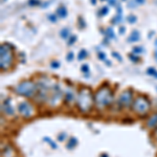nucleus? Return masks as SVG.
<instances>
[{
  "label": "nucleus",
  "mask_w": 157,
  "mask_h": 157,
  "mask_svg": "<svg viewBox=\"0 0 157 157\" xmlns=\"http://www.w3.org/2000/svg\"><path fill=\"white\" fill-rule=\"evenodd\" d=\"M117 104L121 108H129L133 104V92L132 90L127 89L123 91L119 96Z\"/></svg>",
  "instance_id": "nucleus-6"
},
{
  "label": "nucleus",
  "mask_w": 157,
  "mask_h": 157,
  "mask_svg": "<svg viewBox=\"0 0 157 157\" xmlns=\"http://www.w3.org/2000/svg\"><path fill=\"white\" fill-rule=\"evenodd\" d=\"M97 57H99V59L103 60V61L106 60V54H104V52H102V51H99V54H97Z\"/></svg>",
  "instance_id": "nucleus-30"
},
{
  "label": "nucleus",
  "mask_w": 157,
  "mask_h": 157,
  "mask_svg": "<svg viewBox=\"0 0 157 157\" xmlns=\"http://www.w3.org/2000/svg\"><path fill=\"white\" fill-rule=\"evenodd\" d=\"M147 72H148V74H150V76H153L155 79H157V70L155 69V68H153V67L148 68Z\"/></svg>",
  "instance_id": "nucleus-19"
},
{
  "label": "nucleus",
  "mask_w": 157,
  "mask_h": 157,
  "mask_svg": "<svg viewBox=\"0 0 157 157\" xmlns=\"http://www.w3.org/2000/svg\"><path fill=\"white\" fill-rule=\"evenodd\" d=\"M139 39H140L139 32H138L137 30H133V32H131L130 37L128 38V42H131V43H133V42H137V41H139Z\"/></svg>",
  "instance_id": "nucleus-11"
},
{
  "label": "nucleus",
  "mask_w": 157,
  "mask_h": 157,
  "mask_svg": "<svg viewBox=\"0 0 157 157\" xmlns=\"http://www.w3.org/2000/svg\"><path fill=\"white\" fill-rule=\"evenodd\" d=\"M91 3H92V4H95L96 3V0H91Z\"/></svg>",
  "instance_id": "nucleus-39"
},
{
  "label": "nucleus",
  "mask_w": 157,
  "mask_h": 157,
  "mask_svg": "<svg viewBox=\"0 0 157 157\" xmlns=\"http://www.w3.org/2000/svg\"><path fill=\"white\" fill-rule=\"evenodd\" d=\"M43 140H44V141H46V142H47V144H50V147L52 148V149H57V148H58V146H57V144H56L55 141L52 140V139H51V138H49V137H48V136H45V137L43 138Z\"/></svg>",
  "instance_id": "nucleus-15"
},
{
  "label": "nucleus",
  "mask_w": 157,
  "mask_h": 157,
  "mask_svg": "<svg viewBox=\"0 0 157 157\" xmlns=\"http://www.w3.org/2000/svg\"><path fill=\"white\" fill-rule=\"evenodd\" d=\"M63 99V93L59 86H54L52 88V94L49 95V105L51 107H56L60 104V102Z\"/></svg>",
  "instance_id": "nucleus-8"
},
{
  "label": "nucleus",
  "mask_w": 157,
  "mask_h": 157,
  "mask_svg": "<svg viewBox=\"0 0 157 157\" xmlns=\"http://www.w3.org/2000/svg\"><path fill=\"white\" fill-rule=\"evenodd\" d=\"M125 32H126V28L124 27V26L119 27V34H121V35H124V34H125Z\"/></svg>",
  "instance_id": "nucleus-35"
},
{
  "label": "nucleus",
  "mask_w": 157,
  "mask_h": 157,
  "mask_svg": "<svg viewBox=\"0 0 157 157\" xmlns=\"http://www.w3.org/2000/svg\"><path fill=\"white\" fill-rule=\"evenodd\" d=\"M127 20H128V22H129V23H131V24H133V23H135L136 21H137V17L134 16V15H130V16H128Z\"/></svg>",
  "instance_id": "nucleus-22"
},
{
  "label": "nucleus",
  "mask_w": 157,
  "mask_h": 157,
  "mask_svg": "<svg viewBox=\"0 0 157 157\" xmlns=\"http://www.w3.org/2000/svg\"><path fill=\"white\" fill-rule=\"evenodd\" d=\"M67 10H66V7L64 5H61V7H58V10H57V15H58L60 18H66L67 17Z\"/></svg>",
  "instance_id": "nucleus-12"
},
{
  "label": "nucleus",
  "mask_w": 157,
  "mask_h": 157,
  "mask_svg": "<svg viewBox=\"0 0 157 157\" xmlns=\"http://www.w3.org/2000/svg\"><path fill=\"white\" fill-rule=\"evenodd\" d=\"M77 144H78L77 137H70L69 138V141H68V144H67V149H74V148H76Z\"/></svg>",
  "instance_id": "nucleus-13"
},
{
  "label": "nucleus",
  "mask_w": 157,
  "mask_h": 157,
  "mask_svg": "<svg viewBox=\"0 0 157 157\" xmlns=\"http://www.w3.org/2000/svg\"><path fill=\"white\" fill-rule=\"evenodd\" d=\"M113 99H114L113 91L110 87L102 86L94 94V104L99 109H105L107 107L111 106Z\"/></svg>",
  "instance_id": "nucleus-2"
},
{
  "label": "nucleus",
  "mask_w": 157,
  "mask_h": 157,
  "mask_svg": "<svg viewBox=\"0 0 157 157\" xmlns=\"http://www.w3.org/2000/svg\"><path fill=\"white\" fill-rule=\"evenodd\" d=\"M28 4L30 7L38 5V4H40V1H39V0H28Z\"/></svg>",
  "instance_id": "nucleus-28"
},
{
  "label": "nucleus",
  "mask_w": 157,
  "mask_h": 157,
  "mask_svg": "<svg viewBox=\"0 0 157 157\" xmlns=\"http://www.w3.org/2000/svg\"><path fill=\"white\" fill-rule=\"evenodd\" d=\"M81 70H82V72H84V74H89V66H88L87 64L82 65Z\"/></svg>",
  "instance_id": "nucleus-24"
},
{
  "label": "nucleus",
  "mask_w": 157,
  "mask_h": 157,
  "mask_svg": "<svg viewBox=\"0 0 157 157\" xmlns=\"http://www.w3.org/2000/svg\"><path fill=\"white\" fill-rule=\"evenodd\" d=\"M112 56H113V57H114L115 59H117L119 61H123V58L119 55V54H117V52H115V51H113V52H112Z\"/></svg>",
  "instance_id": "nucleus-32"
},
{
  "label": "nucleus",
  "mask_w": 157,
  "mask_h": 157,
  "mask_svg": "<svg viewBox=\"0 0 157 157\" xmlns=\"http://www.w3.org/2000/svg\"><path fill=\"white\" fill-rule=\"evenodd\" d=\"M102 157H107V155H105V156H104V155H103V156Z\"/></svg>",
  "instance_id": "nucleus-40"
},
{
  "label": "nucleus",
  "mask_w": 157,
  "mask_h": 157,
  "mask_svg": "<svg viewBox=\"0 0 157 157\" xmlns=\"http://www.w3.org/2000/svg\"><path fill=\"white\" fill-rule=\"evenodd\" d=\"M51 67H52V68H59V67H60V63H59V62H57V61L51 62Z\"/></svg>",
  "instance_id": "nucleus-34"
},
{
  "label": "nucleus",
  "mask_w": 157,
  "mask_h": 157,
  "mask_svg": "<svg viewBox=\"0 0 157 157\" xmlns=\"http://www.w3.org/2000/svg\"><path fill=\"white\" fill-rule=\"evenodd\" d=\"M136 5H137V4L135 2V0H132V1H130L128 3V7H130V9H133V7H135Z\"/></svg>",
  "instance_id": "nucleus-33"
},
{
  "label": "nucleus",
  "mask_w": 157,
  "mask_h": 157,
  "mask_svg": "<svg viewBox=\"0 0 157 157\" xmlns=\"http://www.w3.org/2000/svg\"><path fill=\"white\" fill-rule=\"evenodd\" d=\"M18 112L24 119H30L35 114V109L30 103L22 102L18 105Z\"/></svg>",
  "instance_id": "nucleus-7"
},
{
  "label": "nucleus",
  "mask_w": 157,
  "mask_h": 157,
  "mask_svg": "<svg viewBox=\"0 0 157 157\" xmlns=\"http://www.w3.org/2000/svg\"><path fill=\"white\" fill-rule=\"evenodd\" d=\"M108 2H109L110 5H117V3H116V0H108Z\"/></svg>",
  "instance_id": "nucleus-36"
},
{
  "label": "nucleus",
  "mask_w": 157,
  "mask_h": 157,
  "mask_svg": "<svg viewBox=\"0 0 157 157\" xmlns=\"http://www.w3.org/2000/svg\"><path fill=\"white\" fill-rule=\"evenodd\" d=\"M123 1H125V0H123Z\"/></svg>",
  "instance_id": "nucleus-42"
},
{
  "label": "nucleus",
  "mask_w": 157,
  "mask_h": 157,
  "mask_svg": "<svg viewBox=\"0 0 157 157\" xmlns=\"http://www.w3.org/2000/svg\"><path fill=\"white\" fill-rule=\"evenodd\" d=\"M77 107L81 113L87 114L92 110L94 104V94L89 87H81L77 95Z\"/></svg>",
  "instance_id": "nucleus-1"
},
{
  "label": "nucleus",
  "mask_w": 157,
  "mask_h": 157,
  "mask_svg": "<svg viewBox=\"0 0 157 157\" xmlns=\"http://www.w3.org/2000/svg\"><path fill=\"white\" fill-rule=\"evenodd\" d=\"M76 41H77V36L72 35L70 38H69V40H68V45H72Z\"/></svg>",
  "instance_id": "nucleus-25"
},
{
  "label": "nucleus",
  "mask_w": 157,
  "mask_h": 157,
  "mask_svg": "<svg viewBox=\"0 0 157 157\" xmlns=\"http://www.w3.org/2000/svg\"><path fill=\"white\" fill-rule=\"evenodd\" d=\"M108 7H102V9H101V10H99V13H97V15H99V16H105V15H107V14H108Z\"/></svg>",
  "instance_id": "nucleus-21"
},
{
  "label": "nucleus",
  "mask_w": 157,
  "mask_h": 157,
  "mask_svg": "<svg viewBox=\"0 0 157 157\" xmlns=\"http://www.w3.org/2000/svg\"><path fill=\"white\" fill-rule=\"evenodd\" d=\"M132 109L138 116L147 115L151 109V103L147 96L138 95L136 99L133 101L132 104Z\"/></svg>",
  "instance_id": "nucleus-3"
},
{
  "label": "nucleus",
  "mask_w": 157,
  "mask_h": 157,
  "mask_svg": "<svg viewBox=\"0 0 157 157\" xmlns=\"http://www.w3.org/2000/svg\"><path fill=\"white\" fill-rule=\"evenodd\" d=\"M147 127L148 128H150V129H156L157 128V113L153 114L150 119H148Z\"/></svg>",
  "instance_id": "nucleus-10"
},
{
  "label": "nucleus",
  "mask_w": 157,
  "mask_h": 157,
  "mask_svg": "<svg viewBox=\"0 0 157 157\" xmlns=\"http://www.w3.org/2000/svg\"><path fill=\"white\" fill-rule=\"evenodd\" d=\"M2 1H3V0H2ZM4 1H5V0H4Z\"/></svg>",
  "instance_id": "nucleus-43"
},
{
  "label": "nucleus",
  "mask_w": 157,
  "mask_h": 157,
  "mask_svg": "<svg viewBox=\"0 0 157 157\" xmlns=\"http://www.w3.org/2000/svg\"><path fill=\"white\" fill-rule=\"evenodd\" d=\"M142 50H144V48H142V47H134V48H133V54L137 55V54H140V52H142Z\"/></svg>",
  "instance_id": "nucleus-26"
},
{
  "label": "nucleus",
  "mask_w": 157,
  "mask_h": 157,
  "mask_svg": "<svg viewBox=\"0 0 157 157\" xmlns=\"http://www.w3.org/2000/svg\"><path fill=\"white\" fill-rule=\"evenodd\" d=\"M122 20H123L122 15H119V14H117V15H116V16L114 17V18H113V19H112V21H111V23H113V24H119V23L121 22Z\"/></svg>",
  "instance_id": "nucleus-20"
},
{
  "label": "nucleus",
  "mask_w": 157,
  "mask_h": 157,
  "mask_svg": "<svg viewBox=\"0 0 157 157\" xmlns=\"http://www.w3.org/2000/svg\"><path fill=\"white\" fill-rule=\"evenodd\" d=\"M60 36H61L63 39H67L69 37V29L67 27H65V28L61 29V32H60Z\"/></svg>",
  "instance_id": "nucleus-17"
},
{
  "label": "nucleus",
  "mask_w": 157,
  "mask_h": 157,
  "mask_svg": "<svg viewBox=\"0 0 157 157\" xmlns=\"http://www.w3.org/2000/svg\"><path fill=\"white\" fill-rule=\"evenodd\" d=\"M105 34H106V36L108 37V38L110 39H115V34H114V32H113V29L111 28V27H108V28L106 29V32H105Z\"/></svg>",
  "instance_id": "nucleus-16"
},
{
  "label": "nucleus",
  "mask_w": 157,
  "mask_h": 157,
  "mask_svg": "<svg viewBox=\"0 0 157 157\" xmlns=\"http://www.w3.org/2000/svg\"><path fill=\"white\" fill-rule=\"evenodd\" d=\"M135 2H136V4H144V2H146V0H135Z\"/></svg>",
  "instance_id": "nucleus-37"
},
{
  "label": "nucleus",
  "mask_w": 157,
  "mask_h": 157,
  "mask_svg": "<svg viewBox=\"0 0 157 157\" xmlns=\"http://www.w3.org/2000/svg\"><path fill=\"white\" fill-rule=\"evenodd\" d=\"M64 99H65V101H66L67 103H72L74 101V92H72V91H70V90H69V91H67V92H66V94H65Z\"/></svg>",
  "instance_id": "nucleus-14"
},
{
  "label": "nucleus",
  "mask_w": 157,
  "mask_h": 157,
  "mask_svg": "<svg viewBox=\"0 0 157 157\" xmlns=\"http://www.w3.org/2000/svg\"><path fill=\"white\" fill-rule=\"evenodd\" d=\"M2 111L4 112V114L7 116H14L15 115V111H14L13 105H12V99L7 97L3 101L2 105H1Z\"/></svg>",
  "instance_id": "nucleus-9"
},
{
  "label": "nucleus",
  "mask_w": 157,
  "mask_h": 157,
  "mask_svg": "<svg viewBox=\"0 0 157 157\" xmlns=\"http://www.w3.org/2000/svg\"><path fill=\"white\" fill-rule=\"evenodd\" d=\"M87 56H88V54H87V51L85 50V49H82V50L79 52V56H78V59H79V61H82V60H84V59L86 58Z\"/></svg>",
  "instance_id": "nucleus-18"
},
{
  "label": "nucleus",
  "mask_w": 157,
  "mask_h": 157,
  "mask_svg": "<svg viewBox=\"0 0 157 157\" xmlns=\"http://www.w3.org/2000/svg\"><path fill=\"white\" fill-rule=\"evenodd\" d=\"M65 138H66V134H65V133H61V134H59V136H58V140L63 141V140H65Z\"/></svg>",
  "instance_id": "nucleus-31"
},
{
  "label": "nucleus",
  "mask_w": 157,
  "mask_h": 157,
  "mask_svg": "<svg viewBox=\"0 0 157 157\" xmlns=\"http://www.w3.org/2000/svg\"><path fill=\"white\" fill-rule=\"evenodd\" d=\"M37 90H38V87L32 81H23L20 84H18L15 88L17 94L25 96V97H32Z\"/></svg>",
  "instance_id": "nucleus-5"
},
{
  "label": "nucleus",
  "mask_w": 157,
  "mask_h": 157,
  "mask_svg": "<svg viewBox=\"0 0 157 157\" xmlns=\"http://www.w3.org/2000/svg\"><path fill=\"white\" fill-rule=\"evenodd\" d=\"M80 23H81V25L83 26V27L85 26V23H84V21H83V19H82V18H81V19H79V24H80Z\"/></svg>",
  "instance_id": "nucleus-38"
},
{
  "label": "nucleus",
  "mask_w": 157,
  "mask_h": 157,
  "mask_svg": "<svg viewBox=\"0 0 157 157\" xmlns=\"http://www.w3.org/2000/svg\"><path fill=\"white\" fill-rule=\"evenodd\" d=\"M74 52L71 51V52H68L67 57H66V60H67L68 62H71L74 60Z\"/></svg>",
  "instance_id": "nucleus-29"
},
{
  "label": "nucleus",
  "mask_w": 157,
  "mask_h": 157,
  "mask_svg": "<svg viewBox=\"0 0 157 157\" xmlns=\"http://www.w3.org/2000/svg\"><path fill=\"white\" fill-rule=\"evenodd\" d=\"M48 19L50 20V22H57V16H56L55 14L48 15Z\"/></svg>",
  "instance_id": "nucleus-27"
},
{
  "label": "nucleus",
  "mask_w": 157,
  "mask_h": 157,
  "mask_svg": "<svg viewBox=\"0 0 157 157\" xmlns=\"http://www.w3.org/2000/svg\"><path fill=\"white\" fill-rule=\"evenodd\" d=\"M128 57H129V59H130V60L133 62V63H137V62L139 61V58H138V57H136V56H135V54H130Z\"/></svg>",
  "instance_id": "nucleus-23"
},
{
  "label": "nucleus",
  "mask_w": 157,
  "mask_h": 157,
  "mask_svg": "<svg viewBox=\"0 0 157 157\" xmlns=\"http://www.w3.org/2000/svg\"><path fill=\"white\" fill-rule=\"evenodd\" d=\"M156 90H157V86H156Z\"/></svg>",
  "instance_id": "nucleus-41"
},
{
  "label": "nucleus",
  "mask_w": 157,
  "mask_h": 157,
  "mask_svg": "<svg viewBox=\"0 0 157 157\" xmlns=\"http://www.w3.org/2000/svg\"><path fill=\"white\" fill-rule=\"evenodd\" d=\"M13 64V49L10 45L2 44L0 46V68L7 70Z\"/></svg>",
  "instance_id": "nucleus-4"
}]
</instances>
